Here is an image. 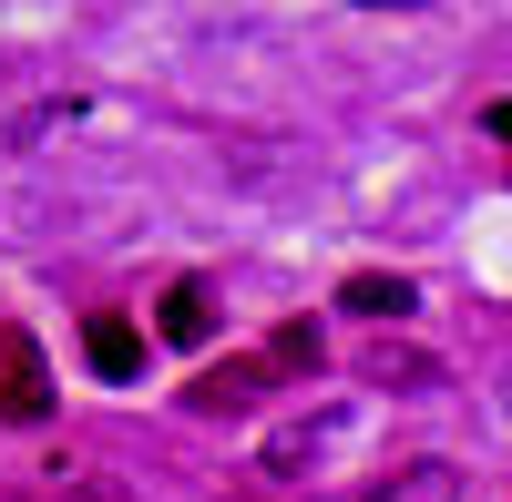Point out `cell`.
Wrapping results in <instances>:
<instances>
[{
  "instance_id": "10",
  "label": "cell",
  "mask_w": 512,
  "mask_h": 502,
  "mask_svg": "<svg viewBox=\"0 0 512 502\" xmlns=\"http://www.w3.org/2000/svg\"><path fill=\"white\" fill-rule=\"evenodd\" d=\"M82 113H93L82 93H41V103H21V113H11V144H52V134H72Z\"/></svg>"
},
{
  "instance_id": "11",
  "label": "cell",
  "mask_w": 512,
  "mask_h": 502,
  "mask_svg": "<svg viewBox=\"0 0 512 502\" xmlns=\"http://www.w3.org/2000/svg\"><path fill=\"white\" fill-rule=\"evenodd\" d=\"M267 359H277V369H297V380H308V369H318V328H308V318H287Z\"/></svg>"
},
{
  "instance_id": "13",
  "label": "cell",
  "mask_w": 512,
  "mask_h": 502,
  "mask_svg": "<svg viewBox=\"0 0 512 502\" xmlns=\"http://www.w3.org/2000/svg\"><path fill=\"white\" fill-rule=\"evenodd\" d=\"M359 11H379V0H359ZM390 11H420V0H390Z\"/></svg>"
},
{
  "instance_id": "7",
  "label": "cell",
  "mask_w": 512,
  "mask_h": 502,
  "mask_svg": "<svg viewBox=\"0 0 512 502\" xmlns=\"http://www.w3.org/2000/svg\"><path fill=\"white\" fill-rule=\"evenodd\" d=\"M369 502H461V462L420 451V462H400L390 482H369Z\"/></svg>"
},
{
  "instance_id": "4",
  "label": "cell",
  "mask_w": 512,
  "mask_h": 502,
  "mask_svg": "<svg viewBox=\"0 0 512 502\" xmlns=\"http://www.w3.org/2000/svg\"><path fill=\"white\" fill-rule=\"evenodd\" d=\"M82 369H93V380H144V328L134 318H82Z\"/></svg>"
},
{
  "instance_id": "5",
  "label": "cell",
  "mask_w": 512,
  "mask_h": 502,
  "mask_svg": "<svg viewBox=\"0 0 512 502\" xmlns=\"http://www.w3.org/2000/svg\"><path fill=\"white\" fill-rule=\"evenodd\" d=\"M21 502H134L113 472H93V462H41L31 482H21Z\"/></svg>"
},
{
  "instance_id": "6",
  "label": "cell",
  "mask_w": 512,
  "mask_h": 502,
  "mask_svg": "<svg viewBox=\"0 0 512 502\" xmlns=\"http://www.w3.org/2000/svg\"><path fill=\"white\" fill-rule=\"evenodd\" d=\"M359 380H369V390H431L441 359L410 349V339H369V349H359Z\"/></svg>"
},
{
  "instance_id": "8",
  "label": "cell",
  "mask_w": 512,
  "mask_h": 502,
  "mask_svg": "<svg viewBox=\"0 0 512 502\" xmlns=\"http://www.w3.org/2000/svg\"><path fill=\"white\" fill-rule=\"evenodd\" d=\"M328 441H338V410H308V421H287V431H267V451H256V462L297 482V472H308V462H318Z\"/></svg>"
},
{
  "instance_id": "12",
  "label": "cell",
  "mask_w": 512,
  "mask_h": 502,
  "mask_svg": "<svg viewBox=\"0 0 512 502\" xmlns=\"http://www.w3.org/2000/svg\"><path fill=\"white\" fill-rule=\"evenodd\" d=\"M482 134H502V144H512V103H492V113H482Z\"/></svg>"
},
{
  "instance_id": "2",
  "label": "cell",
  "mask_w": 512,
  "mask_h": 502,
  "mask_svg": "<svg viewBox=\"0 0 512 502\" xmlns=\"http://www.w3.org/2000/svg\"><path fill=\"white\" fill-rule=\"evenodd\" d=\"M267 390H277V359H216V369H195L185 410H205V421H236V410H256Z\"/></svg>"
},
{
  "instance_id": "3",
  "label": "cell",
  "mask_w": 512,
  "mask_h": 502,
  "mask_svg": "<svg viewBox=\"0 0 512 502\" xmlns=\"http://www.w3.org/2000/svg\"><path fill=\"white\" fill-rule=\"evenodd\" d=\"M154 339H164V349H205V339H216V287H205V277H175V287H164V308H154Z\"/></svg>"
},
{
  "instance_id": "1",
  "label": "cell",
  "mask_w": 512,
  "mask_h": 502,
  "mask_svg": "<svg viewBox=\"0 0 512 502\" xmlns=\"http://www.w3.org/2000/svg\"><path fill=\"white\" fill-rule=\"evenodd\" d=\"M0 421H11V431L52 421V359H41V339L11 328V318H0Z\"/></svg>"
},
{
  "instance_id": "9",
  "label": "cell",
  "mask_w": 512,
  "mask_h": 502,
  "mask_svg": "<svg viewBox=\"0 0 512 502\" xmlns=\"http://www.w3.org/2000/svg\"><path fill=\"white\" fill-rule=\"evenodd\" d=\"M338 308H359V318H410V308H420V287H410V277H379V267H359L349 287H338Z\"/></svg>"
}]
</instances>
